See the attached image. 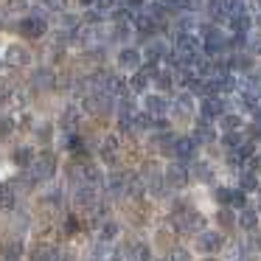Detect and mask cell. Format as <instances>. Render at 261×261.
Instances as JSON below:
<instances>
[{
	"label": "cell",
	"mask_w": 261,
	"mask_h": 261,
	"mask_svg": "<svg viewBox=\"0 0 261 261\" xmlns=\"http://www.w3.org/2000/svg\"><path fill=\"white\" fill-rule=\"evenodd\" d=\"M166 182L169 186H174V188H182L188 182V171H186V166L182 163H171L169 169H166Z\"/></svg>",
	"instance_id": "11"
},
{
	"label": "cell",
	"mask_w": 261,
	"mask_h": 261,
	"mask_svg": "<svg viewBox=\"0 0 261 261\" xmlns=\"http://www.w3.org/2000/svg\"><path fill=\"white\" fill-rule=\"evenodd\" d=\"M174 222H177V227H180V230H186V233H199V230H202V225H205L202 214H197V211L174 214Z\"/></svg>",
	"instance_id": "3"
},
{
	"label": "cell",
	"mask_w": 261,
	"mask_h": 261,
	"mask_svg": "<svg viewBox=\"0 0 261 261\" xmlns=\"http://www.w3.org/2000/svg\"><path fill=\"white\" fill-rule=\"evenodd\" d=\"M6 65H12V68H25V65L31 62V54L25 45H20V42H12V45H6Z\"/></svg>",
	"instance_id": "2"
},
{
	"label": "cell",
	"mask_w": 261,
	"mask_h": 261,
	"mask_svg": "<svg viewBox=\"0 0 261 261\" xmlns=\"http://www.w3.org/2000/svg\"><path fill=\"white\" fill-rule=\"evenodd\" d=\"M118 65L121 68H129V70H138L141 68V54H138L135 48H124V51L118 54Z\"/></svg>",
	"instance_id": "12"
},
{
	"label": "cell",
	"mask_w": 261,
	"mask_h": 261,
	"mask_svg": "<svg viewBox=\"0 0 261 261\" xmlns=\"http://www.w3.org/2000/svg\"><path fill=\"white\" fill-rule=\"evenodd\" d=\"M253 9H255V12H261V0H253Z\"/></svg>",
	"instance_id": "39"
},
{
	"label": "cell",
	"mask_w": 261,
	"mask_h": 261,
	"mask_svg": "<svg viewBox=\"0 0 261 261\" xmlns=\"http://www.w3.org/2000/svg\"><path fill=\"white\" fill-rule=\"evenodd\" d=\"M216 138H219V135H216V129H214V126H197V129H194V143H214L216 141Z\"/></svg>",
	"instance_id": "17"
},
{
	"label": "cell",
	"mask_w": 261,
	"mask_h": 261,
	"mask_svg": "<svg viewBox=\"0 0 261 261\" xmlns=\"http://www.w3.org/2000/svg\"><path fill=\"white\" fill-rule=\"evenodd\" d=\"M222 244H225L222 233H216V230H199V236H197L199 253H216V250H222Z\"/></svg>",
	"instance_id": "5"
},
{
	"label": "cell",
	"mask_w": 261,
	"mask_h": 261,
	"mask_svg": "<svg viewBox=\"0 0 261 261\" xmlns=\"http://www.w3.org/2000/svg\"><path fill=\"white\" fill-rule=\"evenodd\" d=\"M0 70H3V59H0Z\"/></svg>",
	"instance_id": "41"
},
{
	"label": "cell",
	"mask_w": 261,
	"mask_h": 261,
	"mask_svg": "<svg viewBox=\"0 0 261 261\" xmlns=\"http://www.w3.org/2000/svg\"><path fill=\"white\" fill-rule=\"evenodd\" d=\"M242 115H239V113H225V115H222V126H225V129H230V132H239V129H242Z\"/></svg>",
	"instance_id": "21"
},
{
	"label": "cell",
	"mask_w": 261,
	"mask_h": 261,
	"mask_svg": "<svg viewBox=\"0 0 261 261\" xmlns=\"http://www.w3.org/2000/svg\"><path fill=\"white\" fill-rule=\"evenodd\" d=\"M129 261H149V247L141 242H135L129 247Z\"/></svg>",
	"instance_id": "24"
},
{
	"label": "cell",
	"mask_w": 261,
	"mask_h": 261,
	"mask_svg": "<svg viewBox=\"0 0 261 261\" xmlns=\"http://www.w3.org/2000/svg\"><path fill=\"white\" fill-rule=\"evenodd\" d=\"M239 186H242V191H255V188H258V177H255V171H242Z\"/></svg>",
	"instance_id": "23"
},
{
	"label": "cell",
	"mask_w": 261,
	"mask_h": 261,
	"mask_svg": "<svg viewBox=\"0 0 261 261\" xmlns=\"http://www.w3.org/2000/svg\"><path fill=\"white\" fill-rule=\"evenodd\" d=\"M194 152H197V143H194V138H177L174 141V149H171V154H177V160H191Z\"/></svg>",
	"instance_id": "10"
},
{
	"label": "cell",
	"mask_w": 261,
	"mask_h": 261,
	"mask_svg": "<svg viewBox=\"0 0 261 261\" xmlns=\"http://www.w3.org/2000/svg\"><path fill=\"white\" fill-rule=\"evenodd\" d=\"M199 113H202V118L225 115V98H222V96H205V101L199 104Z\"/></svg>",
	"instance_id": "9"
},
{
	"label": "cell",
	"mask_w": 261,
	"mask_h": 261,
	"mask_svg": "<svg viewBox=\"0 0 261 261\" xmlns=\"http://www.w3.org/2000/svg\"><path fill=\"white\" fill-rule=\"evenodd\" d=\"M208 261H214V258H208Z\"/></svg>",
	"instance_id": "42"
},
{
	"label": "cell",
	"mask_w": 261,
	"mask_h": 261,
	"mask_svg": "<svg viewBox=\"0 0 261 261\" xmlns=\"http://www.w3.org/2000/svg\"><path fill=\"white\" fill-rule=\"evenodd\" d=\"M31 160H34V152H31L29 146H20L17 152H14V163H17V166H23V169H29V166H31Z\"/></svg>",
	"instance_id": "22"
},
{
	"label": "cell",
	"mask_w": 261,
	"mask_h": 261,
	"mask_svg": "<svg viewBox=\"0 0 261 261\" xmlns=\"http://www.w3.org/2000/svg\"><path fill=\"white\" fill-rule=\"evenodd\" d=\"M171 107H174L177 115H191L194 113V96L191 93H180V96L171 101Z\"/></svg>",
	"instance_id": "13"
},
{
	"label": "cell",
	"mask_w": 261,
	"mask_h": 261,
	"mask_svg": "<svg viewBox=\"0 0 261 261\" xmlns=\"http://www.w3.org/2000/svg\"><path fill=\"white\" fill-rule=\"evenodd\" d=\"M154 29H158V25H154V23H152V20H149V17H146V14H143V12H141V14H138V17H135V31H138V37L143 34V40H146V37L152 34Z\"/></svg>",
	"instance_id": "19"
},
{
	"label": "cell",
	"mask_w": 261,
	"mask_h": 261,
	"mask_svg": "<svg viewBox=\"0 0 261 261\" xmlns=\"http://www.w3.org/2000/svg\"><path fill=\"white\" fill-rule=\"evenodd\" d=\"M227 205H233V208H244V191H230Z\"/></svg>",
	"instance_id": "32"
},
{
	"label": "cell",
	"mask_w": 261,
	"mask_h": 261,
	"mask_svg": "<svg viewBox=\"0 0 261 261\" xmlns=\"http://www.w3.org/2000/svg\"><path fill=\"white\" fill-rule=\"evenodd\" d=\"M253 25L261 31V12H255V14H253Z\"/></svg>",
	"instance_id": "37"
},
{
	"label": "cell",
	"mask_w": 261,
	"mask_h": 261,
	"mask_svg": "<svg viewBox=\"0 0 261 261\" xmlns=\"http://www.w3.org/2000/svg\"><path fill=\"white\" fill-rule=\"evenodd\" d=\"M166 12H169V9H166L163 3H149V6H143V14H146L154 25H158L160 20H166Z\"/></svg>",
	"instance_id": "18"
},
{
	"label": "cell",
	"mask_w": 261,
	"mask_h": 261,
	"mask_svg": "<svg viewBox=\"0 0 261 261\" xmlns=\"http://www.w3.org/2000/svg\"><path fill=\"white\" fill-rule=\"evenodd\" d=\"M14 93V87L12 85H6V82H0V101H6L9 96Z\"/></svg>",
	"instance_id": "33"
},
{
	"label": "cell",
	"mask_w": 261,
	"mask_h": 261,
	"mask_svg": "<svg viewBox=\"0 0 261 261\" xmlns=\"http://www.w3.org/2000/svg\"><path fill=\"white\" fill-rule=\"evenodd\" d=\"M0 208H3V211L14 208V191H12V186H0Z\"/></svg>",
	"instance_id": "26"
},
{
	"label": "cell",
	"mask_w": 261,
	"mask_h": 261,
	"mask_svg": "<svg viewBox=\"0 0 261 261\" xmlns=\"http://www.w3.org/2000/svg\"><path fill=\"white\" fill-rule=\"evenodd\" d=\"M107 188L113 197H121V194H126V174H118V171H113V174L107 177Z\"/></svg>",
	"instance_id": "14"
},
{
	"label": "cell",
	"mask_w": 261,
	"mask_h": 261,
	"mask_svg": "<svg viewBox=\"0 0 261 261\" xmlns=\"http://www.w3.org/2000/svg\"><path fill=\"white\" fill-rule=\"evenodd\" d=\"M158 3H163L166 9H177V6L182 3V0H158Z\"/></svg>",
	"instance_id": "36"
},
{
	"label": "cell",
	"mask_w": 261,
	"mask_h": 261,
	"mask_svg": "<svg viewBox=\"0 0 261 261\" xmlns=\"http://www.w3.org/2000/svg\"><path fill=\"white\" fill-rule=\"evenodd\" d=\"M197 177H199L202 182H211V180H214V171H211V166L199 163V166H197Z\"/></svg>",
	"instance_id": "29"
},
{
	"label": "cell",
	"mask_w": 261,
	"mask_h": 261,
	"mask_svg": "<svg viewBox=\"0 0 261 261\" xmlns=\"http://www.w3.org/2000/svg\"><path fill=\"white\" fill-rule=\"evenodd\" d=\"M34 85H37V87H48V85H54V79H48V70H37Z\"/></svg>",
	"instance_id": "31"
},
{
	"label": "cell",
	"mask_w": 261,
	"mask_h": 261,
	"mask_svg": "<svg viewBox=\"0 0 261 261\" xmlns=\"http://www.w3.org/2000/svg\"><path fill=\"white\" fill-rule=\"evenodd\" d=\"M169 54V45L163 40H149L146 48H143V57H146V65H158L160 59H166Z\"/></svg>",
	"instance_id": "8"
},
{
	"label": "cell",
	"mask_w": 261,
	"mask_h": 261,
	"mask_svg": "<svg viewBox=\"0 0 261 261\" xmlns=\"http://www.w3.org/2000/svg\"><path fill=\"white\" fill-rule=\"evenodd\" d=\"M3 12H6V14H23V12H29V0H6Z\"/></svg>",
	"instance_id": "25"
},
{
	"label": "cell",
	"mask_w": 261,
	"mask_h": 261,
	"mask_svg": "<svg viewBox=\"0 0 261 261\" xmlns=\"http://www.w3.org/2000/svg\"><path fill=\"white\" fill-rule=\"evenodd\" d=\"M20 258H23V244L20 242L3 244V261H20Z\"/></svg>",
	"instance_id": "20"
},
{
	"label": "cell",
	"mask_w": 261,
	"mask_h": 261,
	"mask_svg": "<svg viewBox=\"0 0 261 261\" xmlns=\"http://www.w3.org/2000/svg\"><path fill=\"white\" fill-rule=\"evenodd\" d=\"M211 6H216V3H227V0H208Z\"/></svg>",
	"instance_id": "40"
},
{
	"label": "cell",
	"mask_w": 261,
	"mask_h": 261,
	"mask_svg": "<svg viewBox=\"0 0 261 261\" xmlns=\"http://www.w3.org/2000/svg\"><path fill=\"white\" fill-rule=\"evenodd\" d=\"M115 233H118V225L115 222H107L101 230V242H110V239H115Z\"/></svg>",
	"instance_id": "30"
},
{
	"label": "cell",
	"mask_w": 261,
	"mask_h": 261,
	"mask_svg": "<svg viewBox=\"0 0 261 261\" xmlns=\"http://www.w3.org/2000/svg\"><path fill=\"white\" fill-rule=\"evenodd\" d=\"M227 214H230V211H222V214H219V222H222V225H233V216H227Z\"/></svg>",
	"instance_id": "35"
},
{
	"label": "cell",
	"mask_w": 261,
	"mask_h": 261,
	"mask_svg": "<svg viewBox=\"0 0 261 261\" xmlns=\"http://www.w3.org/2000/svg\"><path fill=\"white\" fill-rule=\"evenodd\" d=\"M29 258L31 261H59V258H62V253H59V247L42 242V244H34V247H31Z\"/></svg>",
	"instance_id": "7"
},
{
	"label": "cell",
	"mask_w": 261,
	"mask_h": 261,
	"mask_svg": "<svg viewBox=\"0 0 261 261\" xmlns=\"http://www.w3.org/2000/svg\"><path fill=\"white\" fill-rule=\"evenodd\" d=\"M239 225H242V230L253 233L255 225H258V211L253 208H242V214H239Z\"/></svg>",
	"instance_id": "15"
},
{
	"label": "cell",
	"mask_w": 261,
	"mask_h": 261,
	"mask_svg": "<svg viewBox=\"0 0 261 261\" xmlns=\"http://www.w3.org/2000/svg\"><path fill=\"white\" fill-rule=\"evenodd\" d=\"M171 101H166L160 93H149L146 98H143V110H146V115H154V118H163L166 113H169Z\"/></svg>",
	"instance_id": "6"
},
{
	"label": "cell",
	"mask_w": 261,
	"mask_h": 261,
	"mask_svg": "<svg viewBox=\"0 0 261 261\" xmlns=\"http://www.w3.org/2000/svg\"><path fill=\"white\" fill-rule=\"evenodd\" d=\"M79 3H82V6H87V9H93V6H96V0H79Z\"/></svg>",
	"instance_id": "38"
},
{
	"label": "cell",
	"mask_w": 261,
	"mask_h": 261,
	"mask_svg": "<svg viewBox=\"0 0 261 261\" xmlns=\"http://www.w3.org/2000/svg\"><path fill=\"white\" fill-rule=\"evenodd\" d=\"M12 135V121H0V138Z\"/></svg>",
	"instance_id": "34"
},
{
	"label": "cell",
	"mask_w": 261,
	"mask_h": 261,
	"mask_svg": "<svg viewBox=\"0 0 261 261\" xmlns=\"http://www.w3.org/2000/svg\"><path fill=\"white\" fill-rule=\"evenodd\" d=\"M101 160H104L107 166H115V163H118V146H115L113 138H107V141H104V146H101Z\"/></svg>",
	"instance_id": "16"
},
{
	"label": "cell",
	"mask_w": 261,
	"mask_h": 261,
	"mask_svg": "<svg viewBox=\"0 0 261 261\" xmlns=\"http://www.w3.org/2000/svg\"><path fill=\"white\" fill-rule=\"evenodd\" d=\"M45 31H48V20H42V17H31L29 14V17L20 23V34L29 37V40H40Z\"/></svg>",
	"instance_id": "4"
},
{
	"label": "cell",
	"mask_w": 261,
	"mask_h": 261,
	"mask_svg": "<svg viewBox=\"0 0 261 261\" xmlns=\"http://www.w3.org/2000/svg\"><path fill=\"white\" fill-rule=\"evenodd\" d=\"M54 171H57V160H54V154H51V152H40V154H34V160H31V166H29L31 180H34V182L51 180Z\"/></svg>",
	"instance_id": "1"
},
{
	"label": "cell",
	"mask_w": 261,
	"mask_h": 261,
	"mask_svg": "<svg viewBox=\"0 0 261 261\" xmlns=\"http://www.w3.org/2000/svg\"><path fill=\"white\" fill-rule=\"evenodd\" d=\"M222 143H225L227 152H236V149L242 146V135H239V132H233V135H225V138H222Z\"/></svg>",
	"instance_id": "28"
},
{
	"label": "cell",
	"mask_w": 261,
	"mask_h": 261,
	"mask_svg": "<svg viewBox=\"0 0 261 261\" xmlns=\"http://www.w3.org/2000/svg\"><path fill=\"white\" fill-rule=\"evenodd\" d=\"M247 48H250V57H261V31L258 34H247Z\"/></svg>",
	"instance_id": "27"
}]
</instances>
